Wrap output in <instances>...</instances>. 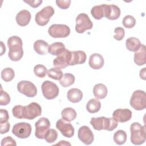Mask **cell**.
Segmentation results:
<instances>
[{"label": "cell", "mask_w": 146, "mask_h": 146, "mask_svg": "<svg viewBox=\"0 0 146 146\" xmlns=\"http://www.w3.org/2000/svg\"><path fill=\"white\" fill-rule=\"evenodd\" d=\"M12 113L17 119L33 120L41 115L42 108L38 103L32 102L26 106H14L12 109Z\"/></svg>", "instance_id": "obj_1"}, {"label": "cell", "mask_w": 146, "mask_h": 146, "mask_svg": "<svg viewBox=\"0 0 146 146\" xmlns=\"http://www.w3.org/2000/svg\"><path fill=\"white\" fill-rule=\"evenodd\" d=\"M90 124L94 129L98 131L107 130L112 131L115 129L118 125L117 121L113 117H106L104 116L98 117H92Z\"/></svg>", "instance_id": "obj_2"}, {"label": "cell", "mask_w": 146, "mask_h": 146, "mask_svg": "<svg viewBox=\"0 0 146 146\" xmlns=\"http://www.w3.org/2000/svg\"><path fill=\"white\" fill-rule=\"evenodd\" d=\"M131 141L135 145H141L146 140L145 128L137 122L133 123L130 126Z\"/></svg>", "instance_id": "obj_3"}, {"label": "cell", "mask_w": 146, "mask_h": 146, "mask_svg": "<svg viewBox=\"0 0 146 146\" xmlns=\"http://www.w3.org/2000/svg\"><path fill=\"white\" fill-rule=\"evenodd\" d=\"M131 106L137 111H141L146 107V94L142 90L135 91L130 99Z\"/></svg>", "instance_id": "obj_4"}, {"label": "cell", "mask_w": 146, "mask_h": 146, "mask_svg": "<svg viewBox=\"0 0 146 146\" xmlns=\"http://www.w3.org/2000/svg\"><path fill=\"white\" fill-rule=\"evenodd\" d=\"M48 33L54 38H66L70 34V29L66 25L53 24L49 27Z\"/></svg>", "instance_id": "obj_5"}, {"label": "cell", "mask_w": 146, "mask_h": 146, "mask_svg": "<svg viewBox=\"0 0 146 146\" xmlns=\"http://www.w3.org/2000/svg\"><path fill=\"white\" fill-rule=\"evenodd\" d=\"M93 23L87 14L80 13L76 17L75 30L78 33H83L86 30L91 29Z\"/></svg>", "instance_id": "obj_6"}, {"label": "cell", "mask_w": 146, "mask_h": 146, "mask_svg": "<svg viewBox=\"0 0 146 146\" xmlns=\"http://www.w3.org/2000/svg\"><path fill=\"white\" fill-rule=\"evenodd\" d=\"M41 89L43 95L48 100L54 99L56 98L59 92L58 86L49 80H46L43 82L41 86Z\"/></svg>", "instance_id": "obj_7"}, {"label": "cell", "mask_w": 146, "mask_h": 146, "mask_svg": "<svg viewBox=\"0 0 146 146\" xmlns=\"http://www.w3.org/2000/svg\"><path fill=\"white\" fill-rule=\"evenodd\" d=\"M54 14V10L52 6L44 7L36 14L35 17V22L39 26H45L48 23L50 18Z\"/></svg>", "instance_id": "obj_8"}, {"label": "cell", "mask_w": 146, "mask_h": 146, "mask_svg": "<svg viewBox=\"0 0 146 146\" xmlns=\"http://www.w3.org/2000/svg\"><path fill=\"white\" fill-rule=\"evenodd\" d=\"M31 125L26 122H20L15 124L12 129V133L20 139L29 137L31 133Z\"/></svg>", "instance_id": "obj_9"}, {"label": "cell", "mask_w": 146, "mask_h": 146, "mask_svg": "<svg viewBox=\"0 0 146 146\" xmlns=\"http://www.w3.org/2000/svg\"><path fill=\"white\" fill-rule=\"evenodd\" d=\"M18 91L29 98H33L37 94L36 86L31 82L28 80H21L17 84Z\"/></svg>", "instance_id": "obj_10"}, {"label": "cell", "mask_w": 146, "mask_h": 146, "mask_svg": "<svg viewBox=\"0 0 146 146\" xmlns=\"http://www.w3.org/2000/svg\"><path fill=\"white\" fill-rule=\"evenodd\" d=\"M35 136L39 139H44L45 136L50 129V122L46 117L40 118L35 124Z\"/></svg>", "instance_id": "obj_11"}, {"label": "cell", "mask_w": 146, "mask_h": 146, "mask_svg": "<svg viewBox=\"0 0 146 146\" xmlns=\"http://www.w3.org/2000/svg\"><path fill=\"white\" fill-rule=\"evenodd\" d=\"M111 10V5L102 4L94 6L91 10V14L97 20L101 19L103 17H106L108 19L110 15Z\"/></svg>", "instance_id": "obj_12"}, {"label": "cell", "mask_w": 146, "mask_h": 146, "mask_svg": "<svg viewBox=\"0 0 146 146\" xmlns=\"http://www.w3.org/2000/svg\"><path fill=\"white\" fill-rule=\"evenodd\" d=\"M71 58V52L70 50L65 49L64 51L58 55L57 57L53 60V65L55 67L59 68H65L68 66H70Z\"/></svg>", "instance_id": "obj_13"}, {"label": "cell", "mask_w": 146, "mask_h": 146, "mask_svg": "<svg viewBox=\"0 0 146 146\" xmlns=\"http://www.w3.org/2000/svg\"><path fill=\"white\" fill-rule=\"evenodd\" d=\"M56 128L64 137L71 138L74 135V128L72 125L68 122L65 121L63 119H59L56 121Z\"/></svg>", "instance_id": "obj_14"}, {"label": "cell", "mask_w": 146, "mask_h": 146, "mask_svg": "<svg viewBox=\"0 0 146 146\" xmlns=\"http://www.w3.org/2000/svg\"><path fill=\"white\" fill-rule=\"evenodd\" d=\"M78 136L79 139L86 145L92 144L94 140V135L92 131L86 125H83L79 128Z\"/></svg>", "instance_id": "obj_15"}, {"label": "cell", "mask_w": 146, "mask_h": 146, "mask_svg": "<svg viewBox=\"0 0 146 146\" xmlns=\"http://www.w3.org/2000/svg\"><path fill=\"white\" fill-rule=\"evenodd\" d=\"M132 112L127 108H119L115 110L112 113V117L117 122L124 123L129 121L132 117Z\"/></svg>", "instance_id": "obj_16"}, {"label": "cell", "mask_w": 146, "mask_h": 146, "mask_svg": "<svg viewBox=\"0 0 146 146\" xmlns=\"http://www.w3.org/2000/svg\"><path fill=\"white\" fill-rule=\"evenodd\" d=\"M104 58L100 54L94 53L90 56L88 64L90 67L94 70L100 69L104 66Z\"/></svg>", "instance_id": "obj_17"}, {"label": "cell", "mask_w": 146, "mask_h": 146, "mask_svg": "<svg viewBox=\"0 0 146 146\" xmlns=\"http://www.w3.org/2000/svg\"><path fill=\"white\" fill-rule=\"evenodd\" d=\"M71 58L70 66H74L76 64H83L87 59V55L85 52L83 51H71Z\"/></svg>", "instance_id": "obj_18"}, {"label": "cell", "mask_w": 146, "mask_h": 146, "mask_svg": "<svg viewBox=\"0 0 146 146\" xmlns=\"http://www.w3.org/2000/svg\"><path fill=\"white\" fill-rule=\"evenodd\" d=\"M31 18V14L28 10H22L17 14L15 19L18 25L21 26H25L29 23Z\"/></svg>", "instance_id": "obj_19"}, {"label": "cell", "mask_w": 146, "mask_h": 146, "mask_svg": "<svg viewBox=\"0 0 146 146\" xmlns=\"http://www.w3.org/2000/svg\"><path fill=\"white\" fill-rule=\"evenodd\" d=\"M7 46L9 51H17L23 49L22 40L18 36H10L7 39Z\"/></svg>", "instance_id": "obj_20"}, {"label": "cell", "mask_w": 146, "mask_h": 146, "mask_svg": "<svg viewBox=\"0 0 146 146\" xmlns=\"http://www.w3.org/2000/svg\"><path fill=\"white\" fill-rule=\"evenodd\" d=\"M134 62L137 66H142L145 64V46L141 44L139 49L135 52Z\"/></svg>", "instance_id": "obj_21"}, {"label": "cell", "mask_w": 146, "mask_h": 146, "mask_svg": "<svg viewBox=\"0 0 146 146\" xmlns=\"http://www.w3.org/2000/svg\"><path fill=\"white\" fill-rule=\"evenodd\" d=\"M49 44L46 41L39 39L36 40L34 43V49L39 55H45L48 53Z\"/></svg>", "instance_id": "obj_22"}, {"label": "cell", "mask_w": 146, "mask_h": 146, "mask_svg": "<svg viewBox=\"0 0 146 146\" xmlns=\"http://www.w3.org/2000/svg\"><path fill=\"white\" fill-rule=\"evenodd\" d=\"M67 97L70 102L76 103L79 102L82 99L83 93L78 88H71L68 91Z\"/></svg>", "instance_id": "obj_23"}, {"label": "cell", "mask_w": 146, "mask_h": 146, "mask_svg": "<svg viewBox=\"0 0 146 146\" xmlns=\"http://www.w3.org/2000/svg\"><path fill=\"white\" fill-rule=\"evenodd\" d=\"M108 90L107 87L102 84L98 83L94 86L93 88V94L95 98L100 99L105 98L107 95Z\"/></svg>", "instance_id": "obj_24"}, {"label": "cell", "mask_w": 146, "mask_h": 146, "mask_svg": "<svg viewBox=\"0 0 146 146\" xmlns=\"http://www.w3.org/2000/svg\"><path fill=\"white\" fill-rule=\"evenodd\" d=\"M141 44L140 40L135 37H130L128 38L125 42L126 48L128 50L132 52H136L137 51Z\"/></svg>", "instance_id": "obj_25"}, {"label": "cell", "mask_w": 146, "mask_h": 146, "mask_svg": "<svg viewBox=\"0 0 146 146\" xmlns=\"http://www.w3.org/2000/svg\"><path fill=\"white\" fill-rule=\"evenodd\" d=\"M66 49L64 44L62 42H54L49 46L48 52L52 55L58 56Z\"/></svg>", "instance_id": "obj_26"}, {"label": "cell", "mask_w": 146, "mask_h": 146, "mask_svg": "<svg viewBox=\"0 0 146 146\" xmlns=\"http://www.w3.org/2000/svg\"><path fill=\"white\" fill-rule=\"evenodd\" d=\"M62 117L65 121L68 122L71 121L76 117V112L71 107H67L64 108L61 112Z\"/></svg>", "instance_id": "obj_27"}, {"label": "cell", "mask_w": 146, "mask_h": 146, "mask_svg": "<svg viewBox=\"0 0 146 146\" xmlns=\"http://www.w3.org/2000/svg\"><path fill=\"white\" fill-rule=\"evenodd\" d=\"M100 108L101 103L100 101L96 98L90 99L86 105V109L87 111L91 113L98 112L100 110Z\"/></svg>", "instance_id": "obj_28"}, {"label": "cell", "mask_w": 146, "mask_h": 146, "mask_svg": "<svg viewBox=\"0 0 146 146\" xmlns=\"http://www.w3.org/2000/svg\"><path fill=\"white\" fill-rule=\"evenodd\" d=\"M75 80V78L74 75L70 73H65L59 81L62 86L63 87H68L74 83Z\"/></svg>", "instance_id": "obj_29"}, {"label": "cell", "mask_w": 146, "mask_h": 146, "mask_svg": "<svg viewBox=\"0 0 146 146\" xmlns=\"http://www.w3.org/2000/svg\"><path fill=\"white\" fill-rule=\"evenodd\" d=\"M127 133L123 130H118L113 135V140L117 145L124 144L127 140Z\"/></svg>", "instance_id": "obj_30"}, {"label": "cell", "mask_w": 146, "mask_h": 146, "mask_svg": "<svg viewBox=\"0 0 146 146\" xmlns=\"http://www.w3.org/2000/svg\"><path fill=\"white\" fill-rule=\"evenodd\" d=\"M15 76L14 71L10 67L4 68L1 72V78L6 82L11 81Z\"/></svg>", "instance_id": "obj_31"}, {"label": "cell", "mask_w": 146, "mask_h": 146, "mask_svg": "<svg viewBox=\"0 0 146 146\" xmlns=\"http://www.w3.org/2000/svg\"><path fill=\"white\" fill-rule=\"evenodd\" d=\"M47 75L49 78L52 79L59 80L62 78L63 74L60 68L58 67H53L48 70Z\"/></svg>", "instance_id": "obj_32"}, {"label": "cell", "mask_w": 146, "mask_h": 146, "mask_svg": "<svg viewBox=\"0 0 146 146\" xmlns=\"http://www.w3.org/2000/svg\"><path fill=\"white\" fill-rule=\"evenodd\" d=\"M47 68L42 64H36L34 67V74L38 78H43L47 74Z\"/></svg>", "instance_id": "obj_33"}, {"label": "cell", "mask_w": 146, "mask_h": 146, "mask_svg": "<svg viewBox=\"0 0 146 146\" xmlns=\"http://www.w3.org/2000/svg\"><path fill=\"white\" fill-rule=\"evenodd\" d=\"M122 23L125 28L132 29L136 25V19L133 16L128 15L124 17Z\"/></svg>", "instance_id": "obj_34"}, {"label": "cell", "mask_w": 146, "mask_h": 146, "mask_svg": "<svg viewBox=\"0 0 146 146\" xmlns=\"http://www.w3.org/2000/svg\"><path fill=\"white\" fill-rule=\"evenodd\" d=\"M58 136L57 131L54 129H50L47 132L44 139L48 143H52L55 142Z\"/></svg>", "instance_id": "obj_35"}, {"label": "cell", "mask_w": 146, "mask_h": 146, "mask_svg": "<svg viewBox=\"0 0 146 146\" xmlns=\"http://www.w3.org/2000/svg\"><path fill=\"white\" fill-rule=\"evenodd\" d=\"M111 13L108 19L116 20L118 19L120 16V8L115 5H111Z\"/></svg>", "instance_id": "obj_36"}, {"label": "cell", "mask_w": 146, "mask_h": 146, "mask_svg": "<svg viewBox=\"0 0 146 146\" xmlns=\"http://www.w3.org/2000/svg\"><path fill=\"white\" fill-rule=\"evenodd\" d=\"M23 55V50H17V51H9L8 56L10 59L12 61L17 62L21 59Z\"/></svg>", "instance_id": "obj_37"}, {"label": "cell", "mask_w": 146, "mask_h": 146, "mask_svg": "<svg viewBox=\"0 0 146 146\" xmlns=\"http://www.w3.org/2000/svg\"><path fill=\"white\" fill-rule=\"evenodd\" d=\"M10 102V97L9 95L5 91H3L1 88L0 96V104L1 106H6Z\"/></svg>", "instance_id": "obj_38"}, {"label": "cell", "mask_w": 146, "mask_h": 146, "mask_svg": "<svg viewBox=\"0 0 146 146\" xmlns=\"http://www.w3.org/2000/svg\"><path fill=\"white\" fill-rule=\"evenodd\" d=\"M114 33H115V35H113V38L116 40H121L124 38L125 35V31L123 27H116L114 30Z\"/></svg>", "instance_id": "obj_39"}, {"label": "cell", "mask_w": 146, "mask_h": 146, "mask_svg": "<svg viewBox=\"0 0 146 146\" xmlns=\"http://www.w3.org/2000/svg\"><path fill=\"white\" fill-rule=\"evenodd\" d=\"M17 143L14 139H13L11 136H6V137L2 139L1 141V145H16Z\"/></svg>", "instance_id": "obj_40"}, {"label": "cell", "mask_w": 146, "mask_h": 146, "mask_svg": "<svg viewBox=\"0 0 146 146\" xmlns=\"http://www.w3.org/2000/svg\"><path fill=\"white\" fill-rule=\"evenodd\" d=\"M71 1L70 0H64V1H62V0H56V5L60 9H68L71 4Z\"/></svg>", "instance_id": "obj_41"}, {"label": "cell", "mask_w": 146, "mask_h": 146, "mask_svg": "<svg viewBox=\"0 0 146 146\" xmlns=\"http://www.w3.org/2000/svg\"><path fill=\"white\" fill-rule=\"evenodd\" d=\"M9 119V115L8 111L4 109L0 110V123L7 122Z\"/></svg>", "instance_id": "obj_42"}, {"label": "cell", "mask_w": 146, "mask_h": 146, "mask_svg": "<svg viewBox=\"0 0 146 146\" xmlns=\"http://www.w3.org/2000/svg\"><path fill=\"white\" fill-rule=\"evenodd\" d=\"M42 0H30V1H24V2L27 3L31 7L33 8H36L39 7L42 3Z\"/></svg>", "instance_id": "obj_43"}, {"label": "cell", "mask_w": 146, "mask_h": 146, "mask_svg": "<svg viewBox=\"0 0 146 146\" xmlns=\"http://www.w3.org/2000/svg\"><path fill=\"white\" fill-rule=\"evenodd\" d=\"M0 127H1V133L4 134L9 131L10 124L8 121H7L3 123H0Z\"/></svg>", "instance_id": "obj_44"}, {"label": "cell", "mask_w": 146, "mask_h": 146, "mask_svg": "<svg viewBox=\"0 0 146 146\" xmlns=\"http://www.w3.org/2000/svg\"><path fill=\"white\" fill-rule=\"evenodd\" d=\"M140 76L143 80H145V68H143L140 71Z\"/></svg>", "instance_id": "obj_45"}, {"label": "cell", "mask_w": 146, "mask_h": 146, "mask_svg": "<svg viewBox=\"0 0 146 146\" xmlns=\"http://www.w3.org/2000/svg\"><path fill=\"white\" fill-rule=\"evenodd\" d=\"M1 55H2L3 54L4 52H5L6 51V47H5V45L3 44V43L1 41Z\"/></svg>", "instance_id": "obj_46"}, {"label": "cell", "mask_w": 146, "mask_h": 146, "mask_svg": "<svg viewBox=\"0 0 146 146\" xmlns=\"http://www.w3.org/2000/svg\"><path fill=\"white\" fill-rule=\"evenodd\" d=\"M55 145H71V144L70 143H68L67 142V141H63V140H62L60 141V143H58L57 144H56Z\"/></svg>", "instance_id": "obj_47"}]
</instances>
